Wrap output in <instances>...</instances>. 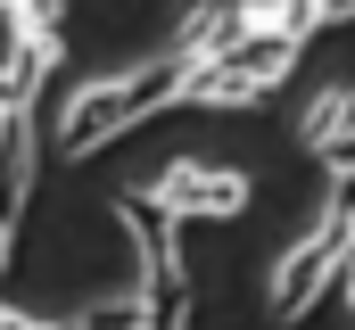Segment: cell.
<instances>
[{
	"mask_svg": "<svg viewBox=\"0 0 355 330\" xmlns=\"http://www.w3.org/2000/svg\"><path fill=\"white\" fill-rule=\"evenodd\" d=\"M182 82H190V58L182 50H157L124 75H91L67 107H58V157H99L107 141H124L132 124H149L157 107H174Z\"/></svg>",
	"mask_w": 355,
	"mask_h": 330,
	"instance_id": "obj_1",
	"label": "cell"
},
{
	"mask_svg": "<svg viewBox=\"0 0 355 330\" xmlns=\"http://www.w3.org/2000/svg\"><path fill=\"white\" fill-rule=\"evenodd\" d=\"M347 256H355V207H322V223H314L306 240L272 264L265 314H272V322H306V314H314V297L347 272Z\"/></svg>",
	"mask_w": 355,
	"mask_h": 330,
	"instance_id": "obj_2",
	"label": "cell"
},
{
	"mask_svg": "<svg viewBox=\"0 0 355 330\" xmlns=\"http://www.w3.org/2000/svg\"><path fill=\"white\" fill-rule=\"evenodd\" d=\"M297 50H306V33H240L215 67H190L182 99H198V107H257V99H272L289 82Z\"/></svg>",
	"mask_w": 355,
	"mask_h": 330,
	"instance_id": "obj_3",
	"label": "cell"
},
{
	"mask_svg": "<svg viewBox=\"0 0 355 330\" xmlns=\"http://www.w3.org/2000/svg\"><path fill=\"white\" fill-rule=\"evenodd\" d=\"M116 207V232H124V248H132V289H174L182 281V223L190 215H174L157 190H124V198H107Z\"/></svg>",
	"mask_w": 355,
	"mask_h": 330,
	"instance_id": "obj_4",
	"label": "cell"
},
{
	"mask_svg": "<svg viewBox=\"0 0 355 330\" xmlns=\"http://www.w3.org/2000/svg\"><path fill=\"white\" fill-rule=\"evenodd\" d=\"M174 215H207V223H232V215H248V173H232V165H198V157H174L157 182H149Z\"/></svg>",
	"mask_w": 355,
	"mask_h": 330,
	"instance_id": "obj_5",
	"label": "cell"
},
{
	"mask_svg": "<svg viewBox=\"0 0 355 330\" xmlns=\"http://www.w3.org/2000/svg\"><path fill=\"white\" fill-rule=\"evenodd\" d=\"M25 198H33V107L0 116V272H8V248H17Z\"/></svg>",
	"mask_w": 355,
	"mask_h": 330,
	"instance_id": "obj_6",
	"label": "cell"
},
{
	"mask_svg": "<svg viewBox=\"0 0 355 330\" xmlns=\"http://www.w3.org/2000/svg\"><path fill=\"white\" fill-rule=\"evenodd\" d=\"M248 33V17H240V0H198V8H182V25H174V50L190 58V67H215L232 42Z\"/></svg>",
	"mask_w": 355,
	"mask_h": 330,
	"instance_id": "obj_7",
	"label": "cell"
},
{
	"mask_svg": "<svg viewBox=\"0 0 355 330\" xmlns=\"http://www.w3.org/2000/svg\"><path fill=\"white\" fill-rule=\"evenodd\" d=\"M347 132H355V91L347 82H322V91L306 99V116H297V141L322 157V149H339Z\"/></svg>",
	"mask_w": 355,
	"mask_h": 330,
	"instance_id": "obj_8",
	"label": "cell"
},
{
	"mask_svg": "<svg viewBox=\"0 0 355 330\" xmlns=\"http://www.w3.org/2000/svg\"><path fill=\"white\" fill-rule=\"evenodd\" d=\"M0 25H8V42H33V50H50V58L67 50V0H25V8H8Z\"/></svg>",
	"mask_w": 355,
	"mask_h": 330,
	"instance_id": "obj_9",
	"label": "cell"
},
{
	"mask_svg": "<svg viewBox=\"0 0 355 330\" xmlns=\"http://www.w3.org/2000/svg\"><path fill=\"white\" fill-rule=\"evenodd\" d=\"M141 330H190V281L157 289V297H149V314H141Z\"/></svg>",
	"mask_w": 355,
	"mask_h": 330,
	"instance_id": "obj_10",
	"label": "cell"
},
{
	"mask_svg": "<svg viewBox=\"0 0 355 330\" xmlns=\"http://www.w3.org/2000/svg\"><path fill=\"white\" fill-rule=\"evenodd\" d=\"M322 165H331V207H355V132L339 149H322Z\"/></svg>",
	"mask_w": 355,
	"mask_h": 330,
	"instance_id": "obj_11",
	"label": "cell"
},
{
	"mask_svg": "<svg viewBox=\"0 0 355 330\" xmlns=\"http://www.w3.org/2000/svg\"><path fill=\"white\" fill-rule=\"evenodd\" d=\"M314 25H355V0H314V17H306V33Z\"/></svg>",
	"mask_w": 355,
	"mask_h": 330,
	"instance_id": "obj_12",
	"label": "cell"
},
{
	"mask_svg": "<svg viewBox=\"0 0 355 330\" xmlns=\"http://www.w3.org/2000/svg\"><path fill=\"white\" fill-rule=\"evenodd\" d=\"M0 330H75V322H42V314H17V306H0Z\"/></svg>",
	"mask_w": 355,
	"mask_h": 330,
	"instance_id": "obj_13",
	"label": "cell"
},
{
	"mask_svg": "<svg viewBox=\"0 0 355 330\" xmlns=\"http://www.w3.org/2000/svg\"><path fill=\"white\" fill-rule=\"evenodd\" d=\"M347 297H355V256H347Z\"/></svg>",
	"mask_w": 355,
	"mask_h": 330,
	"instance_id": "obj_14",
	"label": "cell"
},
{
	"mask_svg": "<svg viewBox=\"0 0 355 330\" xmlns=\"http://www.w3.org/2000/svg\"><path fill=\"white\" fill-rule=\"evenodd\" d=\"M8 8H25V0H0V17H8Z\"/></svg>",
	"mask_w": 355,
	"mask_h": 330,
	"instance_id": "obj_15",
	"label": "cell"
}]
</instances>
